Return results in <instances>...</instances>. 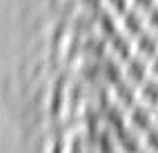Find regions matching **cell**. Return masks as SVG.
Instances as JSON below:
<instances>
[{"label": "cell", "instance_id": "cell-1", "mask_svg": "<svg viewBox=\"0 0 158 153\" xmlns=\"http://www.w3.org/2000/svg\"><path fill=\"white\" fill-rule=\"evenodd\" d=\"M125 127L131 129L134 133L143 135L149 127H154V111L149 107L140 104V102H136L131 109L125 111Z\"/></svg>", "mask_w": 158, "mask_h": 153}, {"label": "cell", "instance_id": "cell-2", "mask_svg": "<svg viewBox=\"0 0 158 153\" xmlns=\"http://www.w3.org/2000/svg\"><path fill=\"white\" fill-rule=\"evenodd\" d=\"M120 69H123V80H127V82L134 84V87H138L140 82H145V80L149 78V62L138 58L136 53L125 60L120 65Z\"/></svg>", "mask_w": 158, "mask_h": 153}, {"label": "cell", "instance_id": "cell-3", "mask_svg": "<svg viewBox=\"0 0 158 153\" xmlns=\"http://www.w3.org/2000/svg\"><path fill=\"white\" fill-rule=\"evenodd\" d=\"M116 25H118V31L123 36H127L129 40H134L140 31H145V18H143V14L136 11V9H131V7L118 16Z\"/></svg>", "mask_w": 158, "mask_h": 153}, {"label": "cell", "instance_id": "cell-4", "mask_svg": "<svg viewBox=\"0 0 158 153\" xmlns=\"http://www.w3.org/2000/svg\"><path fill=\"white\" fill-rule=\"evenodd\" d=\"M131 47H134V53L136 56L149 62V60L158 53V36L154 31H149V29H145V31H140L138 36L131 40Z\"/></svg>", "mask_w": 158, "mask_h": 153}, {"label": "cell", "instance_id": "cell-5", "mask_svg": "<svg viewBox=\"0 0 158 153\" xmlns=\"http://www.w3.org/2000/svg\"><path fill=\"white\" fill-rule=\"evenodd\" d=\"M136 98H138L140 104L154 109L158 104V80L149 76L145 82H140L138 87H136Z\"/></svg>", "mask_w": 158, "mask_h": 153}, {"label": "cell", "instance_id": "cell-6", "mask_svg": "<svg viewBox=\"0 0 158 153\" xmlns=\"http://www.w3.org/2000/svg\"><path fill=\"white\" fill-rule=\"evenodd\" d=\"M140 144H143V151L147 153H158V124L149 127L140 135Z\"/></svg>", "mask_w": 158, "mask_h": 153}, {"label": "cell", "instance_id": "cell-7", "mask_svg": "<svg viewBox=\"0 0 158 153\" xmlns=\"http://www.w3.org/2000/svg\"><path fill=\"white\" fill-rule=\"evenodd\" d=\"M143 18H145V29H149V31H154L158 36V2L149 9V11H145Z\"/></svg>", "mask_w": 158, "mask_h": 153}, {"label": "cell", "instance_id": "cell-8", "mask_svg": "<svg viewBox=\"0 0 158 153\" xmlns=\"http://www.w3.org/2000/svg\"><path fill=\"white\" fill-rule=\"evenodd\" d=\"M156 2L158 0H129V7L136 9V11H140V14H145V11H149Z\"/></svg>", "mask_w": 158, "mask_h": 153}, {"label": "cell", "instance_id": "cell-9", "mask_svg": "<svg viewBox=\"0 0 158 153\" xmlns=\"http://www.w3.org/2000/svg\"><path fill=\"white\" fill-rule=\"evenodd\" d=\"M149 76L158 80V53H156V56L149 60Z\"/></svg>", "mask_w": 158, "mask_h": 153}, {"label": "cell", "instance_id": "cell-10", "mask_svg": "<svg viewBox=\"0 0 158 153\" xmlns=\"http://www.w3.org/2000/svg\"><path fill=\"white\" fill-rule=\"evenodd\" d=\"M152 111H154V124H158V104H156Z\"/></svg>", "mask_w": 158, "mask_h": 153}, {"label": "cell", "instance_id": "cell-11", "mask_svg": "<svg viewBox=\"0 0 158 153\" xmlns=\"http://www.w3.org/2000/svg\"><path fill=\"white\" fill-rule=\"evenodd\" d=\"M140 153H147V151H140Z\"/></svg>", "mask_w": 158, "mask_h": 153}]
</instances>
